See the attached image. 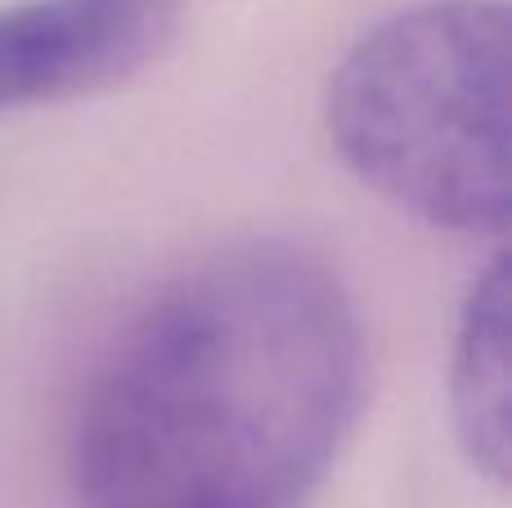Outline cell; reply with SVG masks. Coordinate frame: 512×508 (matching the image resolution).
<instances>
[{"label": "cell", "mask_w": 512, "mask_h": 508, "mask_svg": "<svg viewBox=\"0 0 512 508\" xmlns=\"http://www.w3.org/2000/svg\"><path fill=\"white\" fill-rule=\"evenodd\" d=\"M364 401V329L315 252L243 243L167 284L81 392V508H301Z\"/></svg>", "instance_id": "6da1fadb"}, {"label": "cell", "mask_w": 512, "mask_h": 508, "mask_svg": "<svg viewBox=\"0 0 512 508\" xmlns=\"http://www.w3.org/2000/svg\"><path fill=\"white\" fill-rule=\"evenodd\" d=\"M512 23L504 0H423L333 68L324 126L342 167L414 221L504 234L512 212Z\"/></svg>", "instance_id": "7a4b0ae2"}, {"label": "cell", "mask_w": 512, "mask_h": 508, "mask_svg": "<svg viewBox=\"0 0 512 508\" xmlns=\"http://www.w3.org/2000/svg\"><path fill=\"white\" fill-rule=\"evenodd\" d=\"M180 0H14L0 5V113L126 86L171 50Z\"/></svg>", "instance_id": "3957f363"}, {"label": "cell", "mask_w": 512, "mask_h": 508, "mask_svg": "<svg viewBox=\"0 0 512 508\" xmlns=\"http://www.w3.org/2000/svg\"><path fill=\"white\" fill-rule=\"evenodd\" d=\"M512 275L508 252H495L490 266L472 279L459 311V333L450 351V414L463 455L490 482H508L512 459Z\"/></svg>", "instance_id": "277c9868"}]
</instances>
